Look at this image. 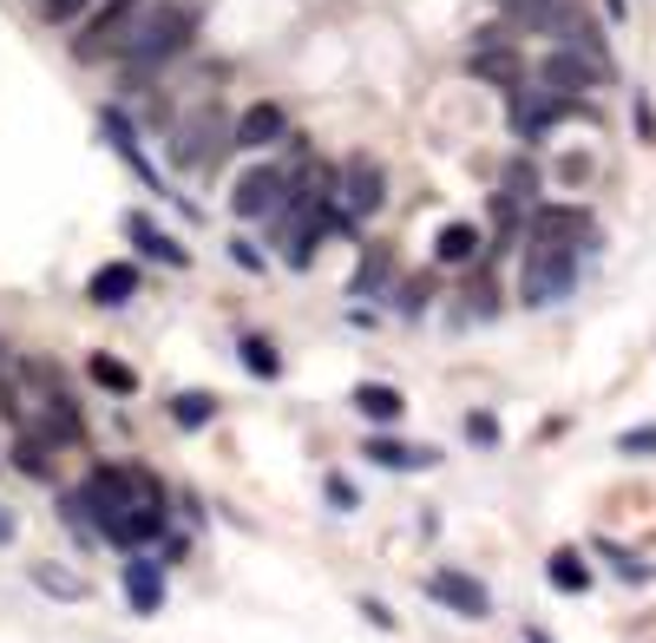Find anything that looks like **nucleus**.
Masks as SVG:
<instances>
[{"label":"nucleus","instance_id":"nucleus-25","mask_svg":"<svg viewBox=\"0 0 656 643\" xmlns=\"http://www.w3.org/2000/svg\"><path fill=\"white\" fill-rule=\"evenodd\" d=\"M322 493H329V506H335V513H355V506H361V493H355V480H348V473H329V480H322Z\"/></svg>","mask_w":656,"mask_h":643},{"label":"nucleus","instance_id":"nucleus-3","mask_svg":"<svg viewBox=\"0 0 656 643\" xmlns=\"http://www.w3.org/2000/svg\"><path fill=\"white\" fill-rule=\"evenodd\" d=\"M611 72V59L598 53V46H578V39H559V53H545V66H539V79L552 85V92H585V85H598Z\"/></svg>","mask_w":656,"mask_h":643},{"label":"nucleus","instance_id":"nucleus-17","mask_svg":"<svg viewBox=\"0 0 656 643\" xmlns=\"http://www.w3.org/2000/svg\"><path fill=\"white\" fill-rule=\"evenodd\" d=\"M598 559H611V572H624L631 585H651L656 578V565H644L637 552H624V546H611V539H598Z\"/></svg>","mask_w":656,"mask_h":643},{"label":"nucleus","instance_id":"nucleus-32","mask_svg":"<svg viewBox=\"0 0 656 643\" xmlns=\"http://www.w3.org/2000/svg\"><path fill=\"white\" fill-rule=\"evenodd\" d=\"M0 546H13V513H0Z\"/></svg>","mask_w":656,"mask_h":643},{"label":"nucleus","instance_id":"nucleus-11","mask_svg":"<svg viewBox=\"0 0 656 643\" xmlns=\"http://www.w3.org/2000/svg\"><path fill=\"white\" fill-rule=\"evenodd\" d=\"M125 230H131V243H138L151 263H164V269H184V263H191V250H184V243H171L151 217H138V210H131V217H125Z\"/></svg>","mask_w":656,"mask_h":643},{"label":"nucleus","instance_id":"nucleus-10","mask_svg":"<svg viewBox=\"0 0 656 643\" xmlns=\"http://www.w3.org/2000/svg\"><path fill=\"white\" fill-rule=\"evenodd\" d=\"M335 184H342V191H335V204H342V210H355V217L381 210V197H388V191H381V171H375V164H348V171H342Z\"/></svg>","mask_w":656,"mask_h":643},{"label":"nucleus","instance_id":"nucleus-5","mask_svg":"<svg viewBox=\"0 0 656 643\" xmlns=\"http://www.w3.org/2000/svg\"><path fill=\"white\" fill-rule=\"evenodd\" d=\"M276 138H289V112H283L276 99L250 105V112L230 125V145H243V151H263V145H276Z\"/></svg>","mask_w":656,"mask_h":643},{"label":"nucleus","instance_id":"nucleus-8","mask_svg":"<svg viewBox=\"0 0 656 643\" xmlns=\"http://www.w3.org/2000/svg\"><path fill=\"white\" fill-rule=\"evenodd\" d=\"M125 598H131L138 618H158V611H164V572H158V559H145V552L125 559Z\"/></svg>","mask_w":656,"mask_h":643},{"label":"nucleus","instance_id":"nucleus-2","mask_svg":"<svg viewBox=\"0 0 656 643\" xmlns=\"http://www.w3.org/2000/svg\"><path fill=\"white\" fill-rule=\"evenodd\" d=\"M191 33H197V7H184V0L151 7L145 26H138V39H131V66H164L171 53L191 46Z\"/></svg>","mask_w":656,"mask_h":643},{"label":"nucleus","instance_id":"nucleus-30","mask_svg":"<svg viewBox=\"0 0 656 643\" xmlns=\"http://www.w3.org/2000/svg\"><path fill=\"white\" fill-rule=\"evenodd\" d=\"M361 611H368V624H381V631H394V611H388L381 598H361Z\"/></svg>","mask_w":656,"mask_h":643},{"label":"nucleus","instance_id":"nucleus-16","mask_svg":"<svg viewBox=\"0 0 656 643\" xmlns=\"http://www.w3.org/2000/svg\"><path fill=\"white\" fill-rule=\"evenodd\" d=\"M434 256H440V263H453V269H460V263H473V256H480V230H473V223H447V230L434 237Z\"/></svg>","mask_w":656,"mask_h":643},{"label":"nucleus","instance_id":"nucleus-31","mask_svg":"<svg viewBox=\"0 0 656 643\" xmlns=\"http://www.w3.org/2000/svg\"><path fill=\"white\" fill-rule=\"evenodd\" d=\"M230 256H237V263H243V269H263V250H250V243H243V237H237V243H230Z\"/></svg>","mask_w":656,"mask_h":643},{"label":"nucleus","instance_id":"nucleus-4","mask_svg":"<svg viewBox=\"0 0 656 643\" xmlns=\"http://www.w3.org/2000/svg\"><path fill=\"white\" fill-rule=\"evenodd\" d=\"M427 592H434V605H447V611H460V618H493V592L480 585V578H467V572H434L427 578Z\"/></svg>","mask_w":656,"mask_h":643},{"label":"nucleus","instance_id":"nucleus-9","mask_svg":"<svg viewBox=\"0 0 656 643\" xmlns=\"http://www.w3.org/2000/svg\"><path fill=\"white\" fill-rule=\"evenodd\" d=\"M112 546H125V552H138V546H151V539H164V493L158 500H138L112 532H105Z\"/></svg>","mask_w":656,"mask_h":643},{"label":"nucleus","instance_id":"nucleus-14","mask_svg":"<svg viewBox=\"0 0 656 643\" xmlns=\"http://www.w3.org/2000/svg\"><path fill=\"white\" fill-rule=\"evenodd\" d=\"M99 309H118V302H131L138 296V263H105V269H92V289H85Z\"/></svg>","mask_w":656,"mask_h":643},{"label":"nucleus","instance_id":"nucleus-7","mask_svg":"<svg viewBox=\"0 0 656 643\" xmlns=\"http://www.w3.org/2000/svg\"><path fill=\"white\" fill-rule=\"evenodd\" d=\"M506 99H513V125H519V138H539L552 118H565V92H552V85H545V92H526V85H513Z\"/></svg>","mask_w":656,"mask_h":643},{"label":"nucleus","instance_id":"nucleus-23","mask_svg":"<svg viewBox=\"0 0 656 643\" xmlns=\"http://www.w3.org/2000/svg\"><path fill=\"white\" fill-rule=\"evenodd\" d=\"M13 467H20V473H33V480H46V467H53V460H46V440H39V434H20Z\"/></svg>","mask_w":656,"mask_h":643},{"label":"nucleus","instance_id":"nucleus-6","mask_svg":"<svg viewBox=\"0 0 656 643\" xmlns=\"http://www.w3.org/2000/svg\"><path fill=\"white\" fill-rule=\"evenodd\" d=\"M283 184H289V177H283L276 164L243 171V177H237V191H230V210H237V217H269V210H276V197H283Z\"/></svg>","mask_w":656,"mask_h":643},{"label":"nucleus","instance_id":"nucleus-15","mask_svg":"<svg viewBox=\"0 0 656 643\" xmlns=\"http://www.w3.org/2000/svg\"><path fill=\"white\" fill-rule=\"evenodd\" d=\"M361 453H368L375 467H401V473H421V467H434V447H407V440H388V434H375Z\"/></svg>","mask_w":656,"mask_h":643},{"label":"nucleus","instance_id":"nucleus-24","mask_svg":"<svg viewBox=\"0 0 656 643\" xmlns=\"http://www.w3.org/2000/svg\"><path fill=\"white\" fill-rule=\"evenodd\" d=\"M388 283V250H368V263H361V276H355V296H375Z\"/></svg>","mask_w":656,"mask_h":643},{"label":"nucleus","instance_id":"nucleus-19","mask_svg":"<svg viewBox=\"0 0 656 643\" xmlns=\"http://www.w3.org/2000/svg\"><path fill=\"white\" fill-rule=\"evenodd\" d=\"M545 578H552L559 592H585V585H591V572L578 565V552H552V565H545Z\"/></svg>","mask_w":656,"mask_h":643},{"label":"nucleus","instance_id":"nucleus-21","mask_svg":"<svg viewBox=\"0 0 656 643\" xmlns=\"http://www.w3.org/2000/svg\"><path fill=\"white\" fill-rule=\"evenodd\" d=\"M473 72L499 79V92H513V85H519V59H513V53H480V59H473Z\"/></svg>","mask_w":656,"mask_h":643},{"label":"nucleus","instance_id":"nucleus-26","mask_svg":"<svg viewBox=\"0 0 656 643\" xmlns=\"http://www.w3.org/2000/svg\"><path fill=\"white\" fill-rule=\"evenodd\" d=\"M618 453H631V460H656V427H631V434H618Z\"/></svg>","mask_w":656,"mask_h":643},{"label":"nucleus","instance_id":"nucleus-18","mask_svg":"<svg viewBox=\"0 0 656 643\" xmlns=\"http://www.w3.org/2000/svg\"><path fill=\"white\" fill-rule=\"evenodd\" d=\"M237 355H243V361H250V375H263V381H276V375H283V361H276V348H269L263 335H243V342H237Z\"/></svg>","mask_w":656,"mask_h":643},{"label":"nucleus","instance_id":"nucleus-27","mask_svg":"<svg viewBox=\"0 0 656 643\" xmlns=\"http://www.w3.org/2000/svg\"><path fill=\"white\" fill-rule=\"evenodd\" d=\"M467 440L473 447H499V421L493 414H467Z\"/></svg>","mask_w":656,"mask_h":643},{"label":"nucleus","instance_id":"nucleus-22","mask_svg":"<svg viewBox=\"0 0 656 643\" xmlns=\"http://www.w3.org/2000/svg\"><path fill=\"white\" fill-rule=\"evenodd\" d=\"M92 381H99V388H112V394H131V388H138V375H131V368H118L112 355H92Z\"/></svg>","mask_w":656,"mask_h":643},{"label":"nucleus","instance_id":"nucleus-13","mask_svg":"<svg viewBox=\"0 0 656 643\" xmlns=\"http://www.w3.org/2000/svg\"><path fill=\"white\" fill-rule=\"evenodd\" d=\"M138 13V0H105L92 20H85V33H79V53H105L118 33H125V20Z\"/></svg>","mask_w":656,"mask_h":643},{"label":"nucleus","instance_id":"nucleus-28","mask_svg":"<svg viewBox=\"0 0 656 643\" xmlns=\"http://www.w3.org/2000/svg\"><path fill=\"white\" fill-rule=\"evenodd\" d=\"M33 578H39V585H46V592H53V598H79V592H85V585H79V578H66V572H53V565H39V572H33Z\"/></svg>","mask_w":656,"mask_h":643},{"label":"nucleus","instance_id":"nucleus-20","mask_svg":"<svg viewBox=\"0 0 656 643\" xmlns=\"http://www.w3.org/2000/svg\"><path fill=\"white\" fill-rule=\"evenodd\" d=\"M210 414H217L210 394H177V401H171V421H177V427H210Z\"/></svg>","mask_w":656,"mask_h":643},{"label":"nucleus","instance_id":"nucleus-29","mask_svg":"<svg viewBox=\"0 0 656 643\" xmlns=\"http://www.w3.org/2000/svg\"><path fill=\"white\" fill-rule=\"evenodd\" d=\"M85 7H92V0H46V20H59V26H66V20H79Z\"/></svg>","mask_w":656,"mask_h":643},{"label":"nucleus","instance_id":"nucleus-12","mask_svg":"<svg viewBox=\"0 0 656 643\" xmlns=\"http://www.w3.org/2000/svg\"><path fill=\"white\" fill-rule=\"evenodd\" d=\"M348 401H355V414H361V421H375V427H394V421L407 414L401 388H388V381H361V388H355Z\"/></svg>","mask_w":656,"mask_h":643},{"label":"nucleus","instance_id":"nucleus-1","mask_svg":"<svg viewBox=\"0 0 656 643\" xmlns=\"http://www.w3.org/2000/svg\"><path fill=\"white\" fill-rule=\"evenodd\" d=\"M79 506H85V519L99 526V532H112L138 500H158V480L151 473H138V467H92V480L72 493Z\"/></svg>","mask_w":656,"mask_h":643}]
</instances>
